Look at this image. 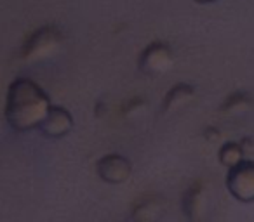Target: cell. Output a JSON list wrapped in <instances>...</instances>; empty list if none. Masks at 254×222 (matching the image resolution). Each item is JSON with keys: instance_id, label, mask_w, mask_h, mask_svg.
I'll list each match as a JSON object with an SVG mask.
<instances>
[{"instance_id": "obj_1", "label": "cell", "mask_w": 254, "mask_h": 222, "mask_svg": "<svg viewBox=\"0 0 254 222\" xmlns=\"http://www.w3.org/2000/svg\"><path fill=\"white\" fill-rule=\"evenodd\" d=\"M51 109V99L30 78H18L7 89L5 120L14 131L26 132L40 127Z\"/></svg>"}, {"instance_id": "obj_2", "label": "cell", "mask_w": 254, "mask_h": 222, "mask_svg": "<svg viewBox=\"0 0 254 222\" xmlns=\"http://www.w3.org/2000/svg\"><path fill=\"white\" fill-rule=\"evenodd\" d=\"M63 44V35H61L58 26H42L37 32H33L28 37L21 47V59L25 63H37L53 57Z\"/></svg>"}, {"instance_id": "obj_3", "label": "cell", "mask_w": 254, "mask_h": 222, "mask_svg": "<svg viewBox=\"0 0 254 222\" xmlns=\"http://www.w3.org/2000/svg\"><path fill=\"white\" fill-rule=\"evenodd\" d=\"M226 187L230 194L242 203L254 201V162L242 160L237 165L230 167L226 174Z\"/></svg>"}, {"instance_id": "obj_4", "label": "cell", "mask_w": 254, "mask_h": 222, "mask_svg": "<svg viewBox=\"0 0 254 222\" xmlns=\"http://www.w3.org/2000/svg\"><path fill=\"white\" fill-rule=\"evenodd\" d=\"M139 70L148 77H160L166 75L174 66L173 49L166 42H152L141 52L138 61Z\"/></svg>"}, {"instance_id": "obj_5", "label": "cell", "mask_w": 254, "mask_h": 222, "mask_svg": "<svg viewBox=\"0 0 254 222\" xmlns=\"http://www.w3.org/2000/svg\"><path fill=\"white\" fill-rule=\"evenodd\" d=\"M96 172L99 179L106 184H124L132 176V163L129 158L117 153H110L96 163Z\"/></svg>"}, {"instance_id": "obj_6", "label": "cell", "mask_w": 254, "mask_h": 222, "mask_svg": "<svg viewBox=\"0 0 254 222\" xmlns=\"http://www.w3.org/2000/svg\"><path fill=\"white\" fill-rule=\"evenodd\" d=\"M73 127V117L63 106H51L49 113L40 124V131L49 139H61Z\"/></svg>"}, {"instance_id": "obj_7", "label": "cell", "mask_w": 254, "mask_h": 222, "mask_svg": "<svg viewBox=\"0 0 254 222\" xmlns=\"http://www.w3.org/2000/svg\"><path fill=\"white\" fill-rule=\"evenodd\" d=\"M195 97V89L188 84H178L171 89L166 94V99L162 102V111L164 113H171L176 109L183 108L185 104L191 101Z\"/></svg>"}, {"instance_id": "obj_8", "label": "cell", "mask_w": 254, "mask_h": 222, "mask_svg": "<svg viewBox=\"0 0 254 222\" xmlns=\"http://www.w3.org/2000/svg\"><path fill=\"white\" fill-rule=\"evenodd\" d=\"M205 205V193L202 184H195L191 186L187 193L183 194V201H181V207H183V212L187 214L188 219H198L204 210Z\"/></svg>"}, {"instance_id": "obj_9", "label": "cell", "mask_w": 254, "mask_h": 222, "mask_svg": "<svg viewBox=\"0 0 254 222\" xmlns=\"http://www.w3.org/2000/svg\"><path fill=\"white\" fill-rule=\"evenodd\" d=\"M160 210H162V203L157 196H150L145 198L143 201H139L134 207V212H132V219L139 222H150L155 221L160 215Z\"/></svg>"}, {"instance_id": "obj_10", "label": "cell", "mask_w": 254, "mask_h": 222, "mask_svg": "<svg viewBox=\"0 0 254 222\" xmlns=\"http://www.w3.org/2000/svg\"><path fill=\"white\" fill-rule=\"evenodd\" d=\"M244 153H246V149H244V146L240 144V142H226V144H223L221 149H219V156H218L219 163L230 169V167L242 162Z\"/></svg>"}, {"instance_id": "obj_11", "label": "cell", "mask_w": 254, "mask_h": 222, "mask_svg": "<svg viewBox=\"0 0 254 222\" xmlns=\"http://www.w3.org/2000/svg\"><path fill=\"white\" fill-rule=\"evenodd\" d=\"M251 104H253V101H251L249 94H246V92H237V94H232L225 101V104L221 106V113H225V115L242 113Z\"/></svg>"}, {"instance_id": "obj_12", "label": "cell", "mask_w": 254, "mask_h": 222, "mask_svg": "<svg viewBox=\"0 0 254 222\" xmlns=\"http://www.w3.org/2000/svg\"><path fill=\"white\" fill-rule=\"evenodd\" d=\"M145 108V101L139 97L132 99V101L127 102L126 106V115H131V113H138V111H141V109Z\"/></svg>"}, {"instance_id": "obj_13", "label": "cell", "mask_w": 254, "mask_h": 222, "mask_svg": "<svg viewBox=\"0 0 254 222\" xmlns=\"http://www.w3.org/2000/svg\"><path fill=\"white\" fill-rule=\"evenodd\" d=\"M205 135H207V141L211 139V141H216V139H219L221 135H219V132L216 131V129H209L207 132H205Z\"/></svg>"}, {"instance_id": "obj_14", "label": "cell", "mask_w": 254, "mask_h": 222, "mask_svg": "<svg viewBox=\"0 0 254 222\" xmlns=\"http://www.w3.org/2000/svg\"><path fill=\"white\" fill-rule=\"evenodd\" d=\"M198 4H209V2H216V0H195Z\"/></svg>"}]
</instances>
